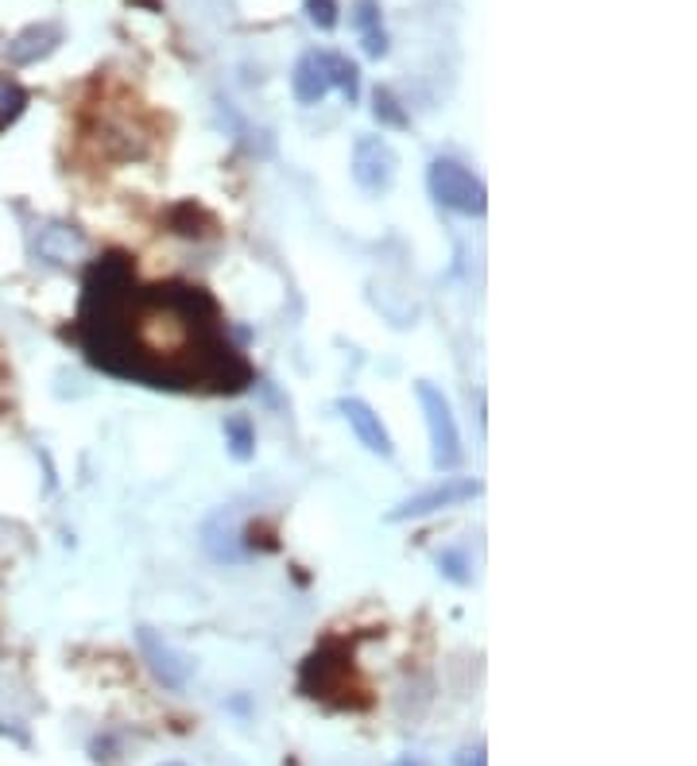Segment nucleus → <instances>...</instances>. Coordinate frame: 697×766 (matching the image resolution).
Returning a JSON list of instances; mask_svg holds the SVG:
<instances>
[{"label": "nucleus", "mask_w": 697, "mask_h": 766, "mask_svg": "<svg viewBox=\"0 0 697 766\" xmlns=\"http://www.w3.org/2000/svg\"><path fill=\"white\" fill-rule=\"evenodd\" d=\"M349 689V662L329 658V651H314L302 666V693L314 696V701H329L334 705V693Z\"/></svg>", "instance_id": "1a4fd4ad"}, {"label": "nucleus", "mask_w": 697, "mask_h": 766, "mask_svg": "<svg viewBox=\"0 0 697 766\" xmlns=\"http://www.w3.org/2000/svg\"><path fill=\"white\" fill-rule=\"evenodd\" d=\"M329 89H341L345 101L357 105L361 98V71L353 59L337 51H307L291 71V93L299 105H319L329 98Z\"/></svg>", "instance_id": "f03ea898"}, {"label": "nucleus", "mask_w": 697, "mask_h": 766, "mask_svg": "<svg viewBox=\"0 0 697 766\" xmlns=\"http://www.w3.org/2000/svg\"><path fill=\"white\" fill-rule=\"evenodd\" d=\"M399 159L384 136H361L353 143V183L364 194H384L396 183Z\"/></svg>", "instance_id": "0eeeda50"}, {"label": "nucleus", "mask_w": 697, "mask_h": 766, "mask_svg": "<svg viewBox=\"0 0 697 766\" xmlns=\"http://www.w3.org/2000/svg\"><path fill=\"white\" fill-rule=\"evenodd\" d=\"M349 20H353V27L361 32L364 54H369V59H384V54H388V36H384V24H379L376 0H357Z\"/></svg>", "instance_id": "ddd939ff"}, {"label": "nucleus", "mask_w": 697, "mask_h": 766, "mask_svg": "<svg viewBox=\"0 0 697 766\" xmlns=\"http://www.w3.org/2000/svg\"><path fill=\"white\" fill-rule=\"evenodd\" d=\"M78 337L89 364L148 388L245 391L252 379L202 287H136L124 255L89 267Z\"/></svg>", "instance_id": "f257e3e1"}, {"label": "nucleus", "mask_w": 697, "mask_h": 766, "mask_svg": "<svg viewBox=\"0 0 697 766\" xmlns=\"http://www.w3.org/2000/svg\"><path fill=\"white\" fill-rule=\"evenodd\" d=\"M453 766H488L485 763V748H465L458 758H453Z\"/></svg>", "instance_id": "6ab92c4d"}, {"label": "nucleus", "mask_w": 697, "mask_h": 766, "mask_svg": "<svg viewBox=\"0 0 697 766\" xmlns=\"http://www.w3.org/2000/svg\"><path fill=\"white\" fill-rule=\"evenodd\" d=\"M372 116H376L379 124H388V128H407V113L399 109V101L391 98V89L376 86V93H372Z\"/></svg>", "instance_id": "dca6fc26"}, {"label": "nucleus", "mask_w": 697, "mask_h": 766, "mask_svg": "<svg viewBox=\"0 0 697 766\" xmlns=\"http://www.w3.org/2000/svg\"><path fill=\"white\" fill-rule=\"evenodd\" d=\"M426 190L441 210L461 213V217H485L488 213V190L469 167L458 159H434L426 167Z\"/></svg>", "instance_id": "7ed1b4c3"}, {"label": "nucleus", "mask_w": 697, "mask_h": 766, "mask_svg": "<svg viewBox=\"0 0 697 766\" xmlns=\"http://www.w3.org/2000/svg\"><path fill=\"white\" fill-rule=\"evenodd\" d=\"M391 766H426L423 758H415V755H403V758H396Z\"/></svg>", "instance_id": "aec40b11"}, {"label": "nucleus", "mask_w": 697, "mask_h": 766, "mask_svg": "<svg viewBox=\"0 0 697 766\" xmlns=\"http://www.w3.org/2000/svg\"><path fill=\"white\" fill-rule=\"evenodd\" d=\"M469 569V557L461 554V550H441L438 554V573H446L453 585H469L473 581V573H465Z\"/></svg>", "instance_id": "f3484780"}, {"label": "nucleus", "mask_w": 697, "mask_h": 766, "mask_svg": "<svg viewBox=\"0 0 697 766\" xmlns=\"http://www.w3.org/2000/svg\"><path fill=\"white\" fill-rule=\"evenodd\" d=\"M36 248L47 264H71V260H78L86 252V240H82V233L74 225H43Z\"/></svg>", "instance_id": "f8f14e48"}, {"label": "nucleus", "mask_w": 697, "mask_h": 766, "mask_svg": "<svg viewBox=\"0 0 697 766\" xmlns=\"http://www.w3.org/2000/svg\"><path fill=\"white\" fill-rule=\"evenodd\" d=\"M202 550L213 557L217 565H237L248 557V547L240 542L237 530V515L233 511H217L210 523L202 527Z\"/></svg>", "instance_id": "9d476101"}, {"label": "nucleus", "mask_w": 697, "mask_h": 766, "mask_svg": "<svg viewBox=\"0 0 697 766\" xmlns=\"http://www.w3.org/2000/svg\"><path fill=\"white\" fill-rule=\"evenodd\" d=\"M59 43H62V24H54V20L32 24L9 43V62L12 66H36L39 59L59 51Z\"/></svg>", "instance_id": "9b49d317"}, {"label": "nucleus", "mask_w": 697, "mask_h": 766, "mask_svg": "<svg viewBox=\"0 0 697 766\" xmlns=\"http://www.w3.org/2000/svg\"><path fill=\"white\" fill-rule=\"evenodd\" d=\"M337 411H341V418L349 423V430L357 434V441H361L364 450L376 453V457L388 461L391 453H396V445H391L388 430H384V423H379V414L372 411L364 399H337Z\"/></svg>", "instance_id": "6e6552de"}, {"label": "nucleus", "mask_w": 697, "mask_h": 766, "mask_svg": "<svg viewBox=\"0 0 697 766\" xmlns=\"http://www.w3.org/2000/svg\"><path fill=\"white\" fill-rule=\"evenodd\" d=\"M415 399L423 406V418H426V434H431V461L438 473H453L465 457L461 450V430H458V418L450 411V399L441 395V388L419 379L415 384Z\"/></svg>", "instance_id": "20e7f679"}, {"label": "nucleus", "mask_w": 697, "mask_h": 766, "mask_svg": "<svg viewBox=\"0 0 697 766\" xmlns=\"http://www.w3.org/2000/svg\"><path fill=\"white\" fill-rule=\"evenodd\" d=\"M481 480H469V476H446L441 485L426 488V492L403 500L396 511H388V523H407V519H426V515H438L446 507H458L465 500H477Z\"/></svg>", "instance_id": "39448f33"}, {"label": "nucleus", "mask_w": 697, "mask_h": 766, "mask_svg": "<svg viewBox=\"0 0 697 766\" xmlns=\"http://www.w3.org/2000/svg\"><path fill=\"white\" fill-rule=\"evenodd\" d=\"M136 643H140V654L144 662H148V669L155 674V681H160L163 689H186L190 686V678H195V658L183 651H175V646L167 643V639H160V635L151 631V627H136Z\"/></svg>", "instance_id": "423d86ee"}, {"label": "nucleus", "mask_w": 697, "mask_h": 766, "mask_svg": "<svg viewBox=\"0 0 697 766\" xmlns=\"http://www.w3.org/2000/svg\"><path fill=\"white\" fill-rule=\"evenodd\" d=\"M221 434H225V445H229L233 461H248L257 453V426H252L248 414H229V418L221 423Z\"/></svg>", "instance_id": "4468645a"}, {"label": "nucleus", "mask_w": 697, "mask_h": 766, "mask_svg": "<svg viewBox=\"0 0 697 766\" xmlns=\"http://www.w3.org/2000/svg\"><path fill=\"white\" fill-rule=\"evenodd\" d=\"M163 766H186V763H163Z\"/></svg>", "instance_id": "412c9836"}, {"label": "nucleus", "mask_w": 697, "mask_h": 766, "mask_svg": "<svg viewBox=\"0 0 697 766\" xmlns=\"http://www.w3.org/2000/svg\"><path fill=\"white\" fill-rule=\"evenodd\" d=\"M337 0H307V20L314 27H319V32H334L337 27Z\"/></svg>", "instance_id": "a211bd4d"}, {"label": "nucleus", "mask_w": 697, "mask_h": 766, "mask_svg": "<svg viewBox=\"0 0 697 766\" xmlns=\"http://www.w3.org/2000/svg\"><path fill=\"white\" fill-rule=\"evenodd\" d=\"M24 109H27V89L16 78H9V74H0V128H9Z\"/></svg>", "instance_id": "2eb2a0df"}]
</instances>
